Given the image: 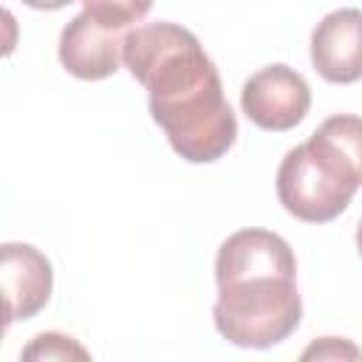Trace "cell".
I'll return each mask as SVG.
<instances>
[{
  "label": "cell",
  "instance_id": "obj_1",
  "mask_svg": "<svg viewBox=\"0 0 362 362\" xmlns=\"http://www.w3.org/2000/svg\"><path fill=\"white\" fill-rule=\"evenodd\" d=\"M215 328L240 348H272L294 334L303 317L297 274L252 272L218 280Z\"/></svg>",
  "mask_w": 362,
  "mask_h": 362
},
{
  "label": "cell",
  "instance_id": "obj_2",
  "mask_svg": "<svg viewBox=\"0 0 362 362\" xmlns=\"http://www.w3.org/2000/svg\"><path fill=\"white\" fill-rule=\"evenodd\" d=\"M359 187L362 170L317 130L277 167V198L288 215L305 223H328L342 215Z\"/></svg>",
  "mask_w": 362,
  "mask_h": 362
},
{
  "label": "cell",
  "instance_id": "obj_3",
  "mask_svg": "<svg viewBox=\"0 0 362 362\" xmlns=\"http://www.w3.org/2000/svg\"><path fill=\"white\" fill-rule=\"evenodd\" d=\"M124 65L150 102L178 96L218 74L198 37L175 23L136 25L124 37Z\"/></svg>",
  "mask_w": 362,
  "mask_h": 362
},
{
  "label": "cell",
  "instance_id": "obj_4",
  "mask_svg": "<svg viewBox=\"0 0 362 362\" xmlns=\"http://www.w3.org/2000/svg\"><path fill=\"white\" fill-rule=\"evenodd\" d=\"M150 113L167 133L170 147L189 164L218 161L238 136V119L223 96L218 74L178 96L150 102Z\"/></svg>",
  "mask_w": 362,
  "mask_h": 362
},
{
  "label": "cell",
  "instance_id": "obj_5",
  "mask_svg": "<svg viewBox=\"0 0 362 362\" xmlns=\"http://www.w3.org/2000/svg\"><path fill=\"white\" fill-rule=\"evenodd\" d=\"M240 107L260 130H291L311 107V88L288 65H266L255 71L240 90Z\"/></svg>",
  "mask_w": 362,
  "mask_h": 362
},
{
  "label": "cell",
  "instance_id": "obj_6",
  "mask_svg": "<svg viewBox=\"0 0 362 362\" xmlns=\"http://www.w3.org/2000/svg\"><path fill=\"white\" fill-rule=\"evenodd\" d=\"M124 28L105 25L82 11L59 34V62L76 79H107L119 71V62H124Z\"/></svg>",
  "mask_w": 362,
  "mask_h": 362
},
{
  "label": "cell",
  "instance_id": "obj_7",
  "mask_svg": "<svg viewBox=\"0 0 362 362\" xmlns=\"http://www.w3.org/2000/svg\"><path fill=\"white\" fill-rule=\"evenodd\" d=\"M0 283L6 303V325L31 320L40 314L54 288V272L48 257L31 243L0 246Z\"/></svg>",
  "mask_w": 362,
  "mask_h": 362
},
{
  "label": "cell",
  "instance_id": "obj_8",
  "mask_svg": "<svg viewBox=\"0 0 362 362\" xmlns=\"http://www.w3.org/2000/svg\"><path fill=\"white\" fill-rule=\"evenodd\" d=\"M311 65L334 85L362 79V11L337 8L311 31Z\"/></svg>",
  "mask_w": 362,
  "mask_h": 362
},
{
  "label": "cell",
  "instance_id": "obj_9",
  "mask_svg": "<svg viewBox=\"0 0 362 362\" xmlns=\"http://www.w3.org/2000/svg\"><path fill=\"white\" fill-rule=\"evenodd\" d=\"M85 11L113 28H127L147 17L153 0H82Z\"/></svg>",
  "mask_w": 362,
  "mask_h": 362
},
{
  "label": "cell",
  "instance_id": "obj_10",
  "mask_svg": "<svg viewBox=\"0 0 362 362\" xmlns=\"http://www.w3.org/2000/svg\"><path fill=\"white\" fill-rule=\"evenodd\" d=\"M20 356L31 362V359H88L90 354L76 339L57 334V331H45V334H37L34 342L23 348Z\"/></svg>",
  "mask_w": 362,
  "mask_h": 362
},
{
  "label": "cell",
  "instance_id": "obj_11",
  "mask_svg": "<svg viewBox=\"0 0 362 362\" xmlns=\"http://www.w3.org/2000/svg\"><path fill=\"white\" fill-rule=\"evenodd\" d=\"M311 356H317V359H337V356H351V359H356L359 356V351L351 345V342H339L337 337H325L322 342H314L311 348H305L303 351V359H311Z\"/></svg>",
  "mask_w": 362,
  "mask_h": 362
},
{
  "label": "cell",
  "instance_id": "obj_12",
  "mask_svg": "<svg viewBox=\"0 0 362 362\" xmlns=\"http://www.w3.org/2000/svg\"><path fill=\"white\" fill-rule=\"evenodd\" d=\"M23 3L31 6V8H40V11H57V8L71 6L74 0H23Z\"/></svg>",
  "mask_w": 362,
  "mask_h": 362
},
{
  "label": "cell",
  "instance_id": "obj_13",
  "mask_svg": "<svg viewBox=\"0 0 362 362\" xmlns=\"http://www.w3.org/2000/svg\"><path fill=\"white\" fill-rule=\"evenodd\" d=\"M356 249H359V255H362V221H359V226H356Z\"/></svg>",
  "mask_w": 362,
  "mask_h": 362
}]
</instances>
